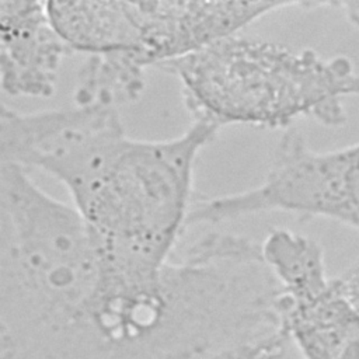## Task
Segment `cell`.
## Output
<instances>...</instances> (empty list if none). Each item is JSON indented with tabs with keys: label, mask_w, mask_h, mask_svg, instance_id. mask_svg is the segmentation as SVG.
<instances>
[{
	"label": "cell",
	"mask_w": 359,
	"mask_h": 359,
	"mask_svg": "<svg viewBox=\"0 0 359 359\" xmlns=\"http://www.w3.org/2000/svg\"><path fill=\"white\" fill-rule=\"evenodd\" d=\"M73 50L55 29L46 1L0 0V83L11 97L49 98Z\"/></svg>",
	"instance_id": "cell-6"
},
{
	"label": "cell",
	"mask_w": 359,
	"mask_h": 359,
	"mask_svg": "<svg viewBox=\"0 0 359 359\" xmlns=\"http://www.w3.org/2000/svg\"><path fill=\"white\" fill-rule=\"evenodd\" d=\"M158 69L178 79L192 122L217 130L226 125L287 130L299 118L338 128L348 118L345 100L359 97V72L346 56L238 34Z\"/></svg>",
	"instance_id": "cell-2"
},
{
	"label": "cell",
	"mask_w": 359,
	"mask_h": 359,
	"mask_svg": "<svg viewBox=\"0 0 359 359\" xmlns=\"http://www.w3.org/2000/svg\"><path fill=\"white\" fill-rule=\"evenodd\" d=\"M264 212L324 217L359 231V142L316 150L299 130L287 129L258 185L231 195L195 198L187 227Z\"/></svg>",
	"instance_id": "cell-3"
},
{
	"label": "cell",
	"mask_w": 359,
	"mask_h": 359,
	"mask_svg": "<svg viewBox=\"0 0 359 359\" xmlns=\"http://www.w3.org/2000/svg\"><path fill=\"white\" fill-rule=\"evenodd\" d=\"M261 251L279 287L282 328L302 359H359V309L328 275L323 247L309 236L273 229Z\"/></svg>",
	"instance_id": "cell-4"
},
{
	"label": "cell",
	"mask_w": 359,
	"mask_h": 359,
	"mask_svg": "<svg viewBox=\"0 0 359 359\" xmlns=\"http://www.w3.org/2000/svg\"><path fill=\"white\" fill-rule=\"evenodd\" d=\"M217 129L192 122L164 140L126 133L119 109L102 104L0 111V161L57 180L95 240L105 268L136 282L175 254L194 202V170Z\"/></svg>",
	"instance_id": "cell-1"
},
{
	"label": "cell",
	"mask_w": 359,
	"mask_h": 359,
	"mask_svg": "<svg viewBox=\"0 0 359 359\" xmlns=\"http://www.w3.org/2000/svg\"><path fill=\"white\" fill-rule=\"evenodd\" d=\"M337 280L348 297L359 309V262L345 271L342 275L337 276Z\"/></svg>",
	"instance_id": "cell-7"
},
{
	"label": "cell",
	"mask_w": 359,
	"mask_h": 359,
	"mask_svg": "<svg viewBox=\"0 0 359 359\" xmlns=\"http://www.w3.org/2000/svg\"><path fill=\"white\" fill-rule=\"evenodd\" d=\"M128 50L97 56L123 83L146 87V70L192 55L238 34L261 17L289 7L309 8V1H125Z\"/></svg>",
	"instance_id": "cell-5"
}]
</instances>
